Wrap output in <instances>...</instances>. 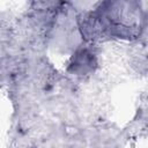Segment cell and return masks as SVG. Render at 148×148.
<instances>
[{
	"mask_svg": "<svg viewBox=\"0 0 148 148\" xmlns=\"http://www.w3.org/2000/svg\"><path fill=\"white\" fill-rule=\"evenodd\" d=\"M95 65H96V58L94 53H91L87 49H83L77 51L73 56L69 64V71H72L77 75H83L91 72Z\"/></svg>",
	"mask_w": 148,
	"mask_h": 148,
	"instance_id": "1",
	"label": "cell"
}]
</instances>
